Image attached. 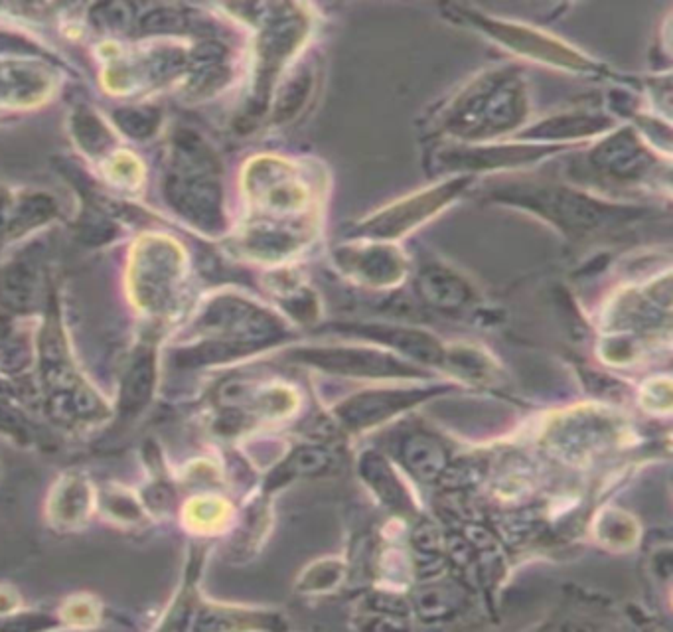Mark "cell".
<instances>
[{
	"mask_svg": "<svg viewBox=\"0 0 673 632\" xmlns=\"http://www.w3.org/2000/svg\"><path fill=\"white\" fill-rule=\"evenodd\" d=\"M131 16H133V6L125 2H105V4H97L91 10V20L99 28H107V30L125 28L131 22Z\"/></svg>",
	"mask_w": 673,
	"mask_h": 632,
	"instance_id": "7c38bea8",
	"label": "cell"
},
{
	"mask_svg": "<svg viewBox=\"0 0 673 632\" xmlns=\"http://www.w3.org/2000/svg\"><path fill=\"white\" fill-rule=\"evenodd\" d=\"M243 350H245V346L229 342V340H212V342H206V344H200V346H194V348L178 350L174 360L182 368H198V366L229 360V358L241 354Z\"/></svg>",
	"mask_w": 673,
	"mask_h": 632,
	"instance_id": "ba28073f",
	"label": "cell"
},
{
	"mask_svg": "<svg viewBox=\"0 0 673 632\" xmlns=\"http://www.w3.org/2000/svg\"><path fill=\"white\" fill-rule=\"evenodd\" d=\"M0 395H10V388L4 382H0Z\"/></svg>",
	"mask_w": 673,
	"mask_h": 632,
	"instance_id": "d6986e66",
	"label": "cell"
},
{
	"mask_svg": "<svg viewBox=\"0 0 673 632\" xmlns=\"http://www.w3.org/2000/svg\"><path fill=\"white\" fill-rule=\"evenodd\" d=\"M0 433L10 435L14 439H28V423L20 411L0 399Z\"/></svg>",
	"mask_w": 673,
	"mask_h": 632,
	"instance_id": "9a60e30c",
	"label": "cell"
},
{
	"mask_svg": "<svg viewBox=\"0 0 673 632\" xmlns=\"http://www.w3.org/2000/svg\"><path fill=\"white\" fill-rule=\"evenodd\" d=\"M10 332V320L6 316H0V340H4Z\"/></svg>",
	"mask_w": 673,
	"mask_h": 632,
	"instance_id": "ac0fdd59",
	"label": "cell"
},
{
	"mask_svg": "<svg viewBox=\"0 0 673 632\" xmlns=\"http://www.w3.org/2000/svg\"><path fill=\"white\" fill-rule=\"evenodd\" d=\"M30 348L24 340H0V370L8 374L22 372L30 364Z\"/></svg>",
	"mask_w": 673,
	"mask_h": 632,
	"instance_id": "5bb4252c",
	"label": "cell"
},
{
	"mask_svg": "<svg viewBox=\"0 0 673 632\" xmlns=\"http://www.w3.org/2000/svg\"><path fill=\"white\" fill-rule=\"evenodd\" d=\"M525 111V99L516 78L492 76L476 85L456 109V131L486 135L510 129Z\"/></svg>",
	"mask_w": 673,
	"mask_h": 632,
	"instance_id": "6da1fadb",
	"label": "cell"
},
{
	"mask_svg": "<svg viewBox=\"0 0 673 632\" xmlns=\"http://www.w3.org/2000/svg\"><path fill=\"white\" fill-rule=\"evenodd\" d=\"M154 376H156L154 352L141 350L135 356L131 368L127 370L121 386L119 409L125 417H133L147 407L154 390Z\"/></svg>",
	"mask_w": 673,
	"mask_h": 632,
	"instance_id": "5b68a950",
	"label": "cell"
},
{
	"mask_svg": "<svg viewBox=\"0 0 673 632\" xmlns=\"http://www.w3.org/2000/svg\"><path fill=\"white\" fill-rule=\"evenodd\" d=\"M0 54H36V46L24 38L0 32Z\"/></svg>",
	"mask_w": 673,
	"mask_h": 632,
	"instance_id": "2e32d148",
	"label": "cell"
},
{
	"mask_svg": "<svg viewBox=\"0 0 673 632\" xmlns=\"http://www.w3.org/2000/svg\"><path fill=\"white\" fill-rule=\"evenodd\" d=\"M115 236V226L109 218L101 216L99 212L85 214L79 224V239L89 245H101L111 241Z\"/></svg>",
	"mask_w": 673,
	"mask_h": 632,
	"instance_id": "4fadbf2b",
	"label": "cell"
},
{
	"mask_svg": "<svg viewBox=\"0 0 673 632\" xmlns=\"http://www.w3.org/2000/svg\"><path fill=\"white\" fill-rule=\"evenodd\" d=\"M10 220H12V204H10L8 194L0 190V234L8 232Z\"/></svg>",
	"mask_w": 673,
	"mask_h": 632,
	"instance_id": "e0dca14e",
	"label": "cell"
},
{
	"mask_svg": "<svg viewBox=\"0 0 673 632\" xmlns=\"http://www.w3.org/2000/svg\"><path fill=\"white\" fill-rule=\"evenodd\" d=\"M190 28L188 16L170 6L154 8L139 18V30L143 34H182Z\"/></svg>",
	"mask_w": 673,
	"mask_h": 632,
	"instance_id": "8fae6325",
	"label": "cell"
},
{
	"mask_svg": "<svg viewBox=\"0 0 673 632\" xmlns=\"http://www.w3.org/2000/svg\"><path fill=\"white\" fill-rule=\"evenodd\" d=\"M121 131L133 139H149L160 125V111L154 107H125L115 113Z\"/></svg>",
	"mask_w": 673,
	"mask_h": 632,
	"instance_id": "30bf717a",
	"label": "cell"
},
{
	"mask_svg": "<svg viewBox=\"0 0 673 632\" xmlns=\"http://www.w3.org/2000/svg\"><path fill=\"white\" fill-rule=\"evenodd\" d=\"M170 206L190 224L216 232L224 226L222 190L214 174H170L164 184Z\"/></svg>",
	"mask_w": 673,
	"mask_h": 632,
	"instance_id": "7a4b0ae2",
	"label": "cell"
},
{
	"mask_svg": "<svg viewBox=\"0 0 673 632\" xmlns=\"http://www.w3.org/2000/svg\"><path fill=\"white\" fill-rule=\"evenodd\" d=\"M74 135L77 143L91 155H101L113 143L107 127L95 115L87 111L75 113Z\"/></svg>",
	"mask_w": 673,
	"mask_h": 632,
	"instance_id": "9c48e42d",
	"label": "cell"
},
{
	"mask_svg": "<svg viewBox=\"0 0 673 632\" xmlns=\"http://www.w3.org/2000/svg\"><path fill=\"white\" fill-rule=\"evenodd\" d=\"M56 202L46 194H28L12 208V220L8 226L10 236H20L32 228H38L56 216Z\"/></svg>",
	"mask_w": 673,
	"mask_h": 632,
	"instance_id": "52a82bcc",
	"label": "cell"
},
{
	"mask_svg": "<svg viewBox=\"0 0 673 632\" xmlns=\"http://www.w3.org/2000/svg\"><path fill=\"white\" fill-rule=\"evenodd\" d=\"M36 279L28 265L14 263L0 275V303L16 313L32 309Z\"/></svg>",
	"mask_w": 673,
	"mask_h": 632,
	"instance_id": "8992f818",
	"label": "cell"
},
{
	"mask_svg": "<svg viewBox=\"0 0 673 632\" xmlns=\"http://www.w3.org/2000/svg\"><path fill=\"white\" fill-rule=\"evenodd\" d=\"M302 32H304V22H300L297 18H289L283 22L275 20L267 28L261 40V68H259V79H257L259 95L267 91L269 81L275 76L281 62L291 54Z\"/></svg>",
	"mask_w": 673,
	"mask_h": 632,
	"instance_id": "277c9868",
	"label": "cell"
},
{
	"mask_svg": "<svg viewBox=\"0 0 673 632\" xmlns=\"http://www.w3.org/2000/svg\"><path fill=\"white\" fill-rule=\"evenodd\" d=\"M208 328H218L233 334V342L249 348L257 340L273 334L269 316L237 299H218L204 315Z\"/></svg>",
	"mask_w": 673,
	"mask_h": 632,
	"instance_id": "3957f363",
	"label": "cell"
}]
</instances>
